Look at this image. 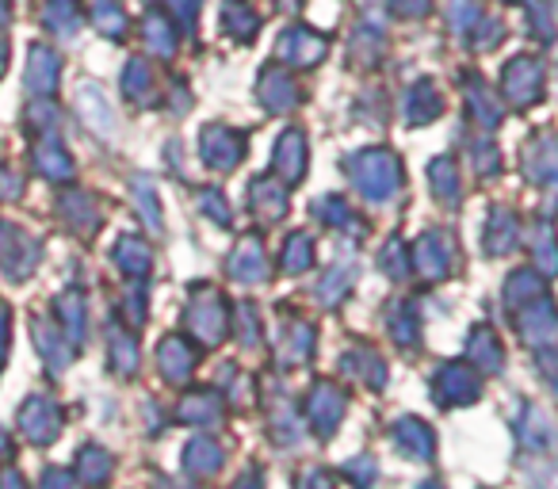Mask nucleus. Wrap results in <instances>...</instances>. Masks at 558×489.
Masks as SVG:
<instances>
[{
	"instance_id": "1",
	"label": "nucleus",
	"mask_w": 558,
	"mask_h": 489,
	"mask_svg": "<svg viewBox=\"0 0 558 489\" xmlns=\"http://www.w3.org/2000/svg\"><path fill=\"white\" fill-rule=\"evenodd\" d=\"M20 425H24L27 440L35 443H50L58 436V425H62V413L50 398H27L24 409H20Z\"/></svg>"
},
{
	"instance_id": "2",
	"label": "nucleus",
	"mask_w": 558,
	"mask_h": 489,
	"mask_svg": "<svg viewBox=\"0 0 558 489\" xmlns=\"http://www.w3.org/2000/svg\"><path fill=\"white\" fill-rule=\"evenodd\" d=\"M108 455L104 451H96V448H88V451H81V474H85L88 481H104L108 478Z\"/></svg>"
},
{
	"instance_id": "3",
	"label": "nucleus",
	"mask_w": 558,
	"mask_h": 489,
	"mask_svg": "<svg viewBox=\"0 0 558 489\" xmlns=\"http://www.w3.org/2000/svg\"><path fill=\"white\" fill-rule=\"evenodd\" d=\"M39 352H43V356H47V364L54 367V371H62L65 356H62V349H58V341L47 333V329H39Z\"/></svg>"
},
{
	"instance_id": "4",
	"label": "nucleus",
	"mask_w": 558,
	"mask_h": 489,
	"mask_svg": "<svg viewBox=\"0 0 558 489\" xmlns=\"http://www.w3.org/2000/svg\"><path fill=\"white\" fill-rule=\"evenodd\" d=\"M62 318L70 321V337H73V344L81 341V298L77 295H70L62 303Z\"/></svg>"
},
{
	"instance_id": "5",
	"label": "nucleus",
	"mask_w": 558,
	"mask_h": 489,
	"mask_svg": "<svg viewBox=\"0 0 558 489\" xmlns=\"http://www.w3.org/2000/svg\"><path fill=\"white\" fill-rule=\"evenodd\" d=\"M43 489H73L70 486V474H65V470H47V478H43Z\"/></svg>"
},
{
	"instance_id": "6",
	"label": "nucleus",
	"mask_w": 558,
	"mask_h": 489,
	"mask_svg": "<svg viewBox=\"0 0 558 489\" xmlns=\"http://www.w3.org/2000/svg\"><path fill=\"white\" fill-rule=\"evenodd\" d=\"M9 306H0V359L9 356Z\"/></svg>"
},
{
	"instance_id": "7",
	"label": "nucleus",
	"mask_w": 558,
	"mask_h": 489,
	"mask_svg": "<svg viewBox=\"0 0 558 489\" xmlns=\"http://www.w3.org/2000/svg\"><path fill=\"white\" fill-rule=\"evenodd\" d=\"M0 489H27V481L9 466V470H0Z\"/></svg>"
},
{
	"instance_id": "8",
	"label": "nucleus",
	"mask_w": 558,
	"mask_h": 489,
	"mask_svg": "<svg viewBox=\"0 0 558 489\" xmlns=\"http://www.w3.org/2000/svg\"><path fill=\"white\" fill-rule=\"evenodd\" d=\"M12 455V443H9V436H4V428H0V459H9Z\"/></svg>"
}]
</instances>
